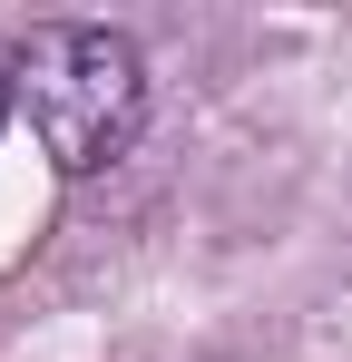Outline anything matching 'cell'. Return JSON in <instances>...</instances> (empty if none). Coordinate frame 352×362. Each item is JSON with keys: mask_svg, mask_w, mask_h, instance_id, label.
Listing matches in <instances>:
<instances>
[{"mask_svg": "<svg viewBox=\"0 0 352 362\" xmlns=\"http://www.w3.org/2000/svg\"><path fill=\"white\" fill-rule=\"evenodd\" d=\"M10 78H20L30 137H40V157L59 177L117 167L137 147V127H147V59L108 20H40L10 49Z\"/></svg>", "mask_w": 352, "mask_h": 362, "instance_id": "obj_1", "label": "cell"}, {"mask_svg": "<svg viewBox=\"0 0 352 362\" xmlns=\"http://www.w3.org/2000/svg\"><path fill=\"white\" fill-rule=\"evenodd\" d=\"M10 108H20V78H10V59H0V127H10Z\"/></svg>", "mask_w": 352, "mask_h": 362, "instance_id": "obj_2", "label": "cell"}]
</instances>
